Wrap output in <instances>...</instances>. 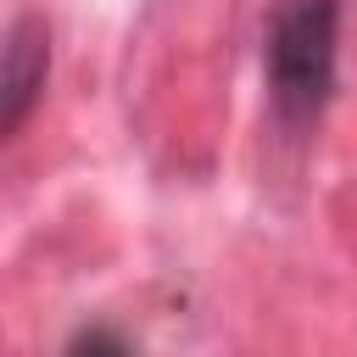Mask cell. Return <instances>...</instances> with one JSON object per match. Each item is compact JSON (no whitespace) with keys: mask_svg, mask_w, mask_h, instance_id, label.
<instances>
[{"mask_svg":"<svg viewBox=\"0 0 357 357\" xmlns=\"http://www.w3.org/2000/svg\"><path fill=\"white\" fill-rule=\"evenodd\" d=\"M45 73H50V28L33 11H22L0 45V134H17L28 123V112L45 95Z\"/></svg>","mask_w":357,"mask_h":357,"instance_id":"obj_2","label":"cell"},{"mask_svg":"<svg viewBox=\"0 0 357 357\" xmlns=\"http://www.w3.org/2000/svg\"><path fill=\"white\" fill-rule=\"evenodd\" d=\"M67 357H128V346H123L112 329H84V335L67 346Z\"/></svg>","mask_w":357,"mask_h":357,"instance_id":"obj_3","label":"cell"},{"mask_svg":"<svg viewBox=\"0 0 357 357\" xmlns=\"http://www.w3.org/2000/svg\"><path fill=\"white\" fill-rule=\"evenodd\" d=\"M340 0H284L268 28V95L290 134H307L335 95Z\"/></svg>","mask_w":357,"mask_h":357,"instance_id":"obj_1","label":"cell"}]
</instances>
